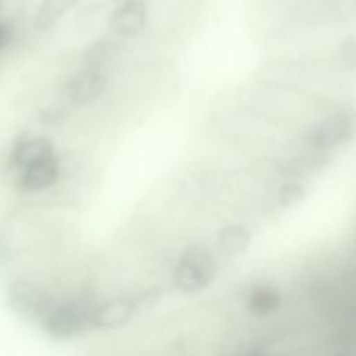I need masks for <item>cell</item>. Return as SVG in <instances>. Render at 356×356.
<instances>
[{
	"label": "cell",
	"mask_w": 356,
	"mask_h": 356,
	"mask_svg": "<svg viewBox=\"0 0 356 356\" xmlns=\"http://www.w3.org/2000/svg\"><path fill=\"white\" fill-rule=\"evenodd\" d=\"M214 277V263L206 249L189 246L181 254L174 270V284L184 292L204 289Z\"/></svg>",
	"instance_id": "obj_1"
},
{
	"label": "cell",
	"mask_w": 356,
	"mask_h": 356,
	"mask_svg": "<svg viewBox=\"0 0 356 356\" xmlns=\"http://www.w3.org/2000/svg\"><path fill=\"white\" fill-rule=\"evenodd\" d=\"M7 302L13 312L29 321H42L54 306L43 288L26 280H17L8 285Z\"/></svg>",
	"instance_id": "obj_2"
},
{
	"label": "cell",
	"mask_w": 356,
	"mask_h": 356,
	"mask_svg": "<svg viewBox=\"0 0 356 356\" xmlns=\"http://www.w3.org/2000/svg\"><path fill=\"white\" fill-rule=\"evenodd\" d=\"M92 320L85 307L78 303L53 306L42 320L43 330L53 338L68 339L88 330Z\"/></svg>",
	"instance_id": "obj_3"
},
{
	"label": "cell",
	"mask_w": 356,
	"mask_h": 356,
	"mask_svg": "<svg viewBox=\"0 0 356 356\" xmlns=\"http://www.w3.org/2000/svg\"><path fill=\"white\" fill-rule=\"evenodd\" d=\"M106 88V75L97 68L85 67L65 79L61 88V96L72 106H83L97 99Z\"/></svg>",
	"instance_id": "obj_4"
},
{
	"label": "cell",
	"mask_w": 356,
	"mask_h": 356,
	"mask_svg": "<svg viewBox=\"0 0 356 356\" xmlns=\"http://www.w3.org/2000/svg\"><path fill=\"white\" fill-rule=\"evenodd\" d=\"M54 156L53 143L44 136H17L8 156V168L18 172L25 167Z\"/></svg>",
	"instance_id": "obj_5"
},
{
	"label": "cell",
	"mask_w": 356,
	"mask_h": 356,
	"mask_svg": "<svg viewBox=\"0 0 356 356\" xmlns=\"http://www.w3.org/2000/svg\"><path fill=\"white\" fill-rule=\"evenodd\" d=\"M353 135V124L345 115L331 117L316 125L306 136L310 147L317 150H330L343 145Z\"/></svg>",
	"instance_id": "obj_6"
},
{
	"label": "cell",
	"mask_w": 356,
	"mask_h": 356,
	"mask_svg": "<svg viewBox=\"0 0 356 356\" xmlns=\"http://www.w3.org/2000/svg\"><path fill=\"white\" fill-rule=\"evenodd\" d=\"M60 175V165L54 156L31 164L19 171L17 185L22 192H39L54 185Z\"/></svg>",
	"instance_id": "obj_7"
},
{
	"label": "cell",
	"mask_w": 356,
	"mask_h": 356,
	"mask_svg": "<svg viewBox=\"0 0 356 356\" xmlns=\"http://www.w3.org/2000/svg\"><path fill=\"white\" fill-rule=\"evenodd\" d=\"M146 6L143 1L120 4L108 18L110 29L120 36H135L145 28Z\"/></svg>",
	"instance_id": "obj_8"
},
{
	"label": "cell",
	"mask_w": 356,
	"mask_h": 356,
	"mask_svg": "<svg viewBox=\"0 0 356 356\" xmlns=\"http://www.w3.org/2000/svg\"><path fill=\"white\" fill-rule=\"evenodd\" d=\"M134 303L127 299L110 300L93 313L92 324L104 330L117 328L129 321L134 314Z\"/></svg>",
	"instance_id": "obj_9"
},
{
	"label": "cell",
	"mask_w": 356,
	"mask_h": 356,
	"mask_svg": "<svg viewBox=\"0 0 356 356\" xmlns=\"http://www.w3.org/2000/svg\"><path fill=\"white\" fill-rule=\"evenodd\" d=\"M121 44L114 38H99L86 46L83 51V61L86 67L97 68L111 63L120 53Z\"/></svg>",
	"instance_id": "obj_10"
},
{
	"label": "cell",
	"mask_w": 356,
	"mask_h": 356,
	"mask_svg": "<svg viewBox=\"0 0 356 356\" xmlns=\"http://www.w3.org/2000/svg\"><path fill=\"white\" fill-rule=\"evenodd\" d=\"M75 4H76V0H43L35 14L33 26L38 31L50 29L70 10H72Z\"/></svg>",
	"instance_id": "obj_11"
},
{
	"label": "cell",
	"mask_w": 356,
	"mask_h": 356,
	"mask_svg": "<svg viewBox=\"0 0 356 356\" xmlns=\"http://www.w3.org/2000/svg\"><path fill=\"white\" fill-rule=\"evenodd\" d=\"M281 303L280 293L270 286H260L252 291L249 296V309L254 314L266 316L278 309Z\"/></svg>",
	"instance_id": "obj_12"
},
{
	"label": "cell",
	"mask_w": 356,
	"mask_h": 356,
	"mask_svg": "<svg viewBox=\"0 0 356 356\" xmlns=\"http://www.w3.org/2000/svg\"><path fill=\"white\" fill-rule=\"evenodd\" d=\"M250 242L249 231L242 225H228L218 234V243L222 249L231 253H238L246 249Z\"/></svg>",
	"instance_id": "obj_13"
},
{
	"label": "cell",
	"mask_w": 356,
	"mask_h": 356,
	"mask_svg": "<svg viewBox=\"0 0 356 356\" xmlns=\"http://www.w3.org/2000/svg\"><path fill=\"white\" fill-rule=\"evenodd\" d=\"M305 196V188L298 182H286L281 186L278 192V202L281 206L288 207L299 200H302Z\"/></svg>",
	"instance_id": "obj_14"
},
{
	"label": "cell",
	"mask_w": 356,
	"mask_h": 356,
	"mask_svg": "<svg viewBox=\"0 0 356 356\" xmlns=\"http://www.w3.org/2000/svg\"><path fill=\"white\" fill-rule=\"evenodd\" d=\"M14 39V29L6 22H0V50L8 47Z\"/></svg>",
	"instance_id": "obj_15"
},
{
	"label": "cell",
	"mask_w": 356,
	"mask_h": 356,
	"mask_svg": "<svg viewBox=\"0 0 356 356\" xmlns=\"http://www.w3.org/2000/svg\"><path fill=\"white\" fill-rule=\"evenodd\" d=\"M6 257H7V246L3 241V238L0 236V264L6 261Z\"/></svg>",
	"instance_id": "obj_16"
},
{
	"label": "cell",
	"mask_w": 356,
	"mask_h": 356,
	"mask_svg": "<svg viewBox=\"0 0 356 356\" xmlns=\"http://www.w3.org/2000/svg\"><path fill=\"white\" fill-rule=\"evenodd\" d=\"M135 1H142V0H115V3L120 4H125V3H135Z\"/></svg>",
	"instance_id": "obj_17"
}]
</instances>
